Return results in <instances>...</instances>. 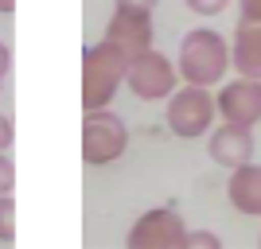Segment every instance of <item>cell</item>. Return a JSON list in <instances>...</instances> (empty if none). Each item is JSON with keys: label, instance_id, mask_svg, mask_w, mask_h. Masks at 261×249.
<instances>
[{"label": "cell", "instance_id": "obj_13", "mask_svg": "<svg viewBox=\"0 0 261 249\" xmlns=\"http://www.w3.org/2000/svg\"><path fill=\"white\" fill-rule=\"evenodd\" d=\"M12 191H16V163L8 152H0V195H12Z\"/></svg>", "mask_w": 261, "mask_h": 249}, {"label": "cell", "instance_id": "obj_16", "mask_svg": "<svg viewBox=\"0 0 261 249\" xmlns=\"http://www.w3.org/2000/svg\"><path fill=\"white\" fill-rule=\"evenodd\" d=\"M12 141H16V121L8 113H0V152H8Z\"/></svg>", "mask_w": 261, "mask_h": 249}, {"label": "cell", "instance_id": "obj_11", "mask_svg": "<svg viewBox=\"0 0 261 249\" xmlns=\"http://www.w3.org/2000/svg\"><path fill=\"white\" fill-rule=\"evenodd\" d=\"M230 70L242 78H261V23L242 20L230 39Z\"/></svg>", "mask_w": 261, "mask_h": 249}, {"label": "cell", "instance_id": "obj_3", "mask_svg": "<svg viewBox=\"0 0 261 249\" xmlns=\"http://www.w3.org/2000/svg\"><path fill=\"white\" fill-rule=\"evenodd\" d=\"M215 117H218V105H215V94L207 86H184L172 90V98H168V109H164V121H168V129L172 136L179 141H199V136H207L215 129Z\"/></svg>", "mask_w": 261, "mask_h": 249}, {"label": "cell", "instance_id": "obj_7", "mask_svg": "<svg viewBox=\"0 0 261 249\" xmlns=\"http://www.w3.org/2000/svg\"><path fill=\"white\" fill-rule=\"evenodd\" d=\"M218 117L230 121V125H261V78H234V82H222L215 94Z\"/></svg>", "mask_w": 261, "mask_h": 249}, {"label": "cell", "instance_id": "obj_8", "mask_svg": "<svg viewBox=\"0 0 261 249\" xmlns=\"http://www.w3.org/2000/svg\"><path fill=\"white\" fill-rule=\"evenodd\" d=\"M106 39L117 43L129 59L148 51L152 47V12H133V8H121L117 4L109 23H106Z\"/></svg>", "mask_w": 261, "mask_h": 249}, {"label": "cell", "instance_id": "obj_6", "mask_svg": "<svg viewBox=\"0 0 261 249\" xmlns=\"http://www.w3.org/2000/svg\"><path fill=\"white\" fill-rule=\"evenodd\" d=\"M129 249H187V226L175 206H152L129 230Z\"/></svg>", "mask_w": 261, "mask_h": 249}, {"label": "cell", "instance_id": "obj_20", "mask_svg": "<svg viewBox=\"0 0 261 249\" xmlns=\"http://www.w3.org/2000/svg\"><path fill=\"white\" fill-rule=\"evenodd\" d=\"M16 12V0H0V16H12Z\"/></svg>", "mask_w": 261, "mask_h": 249}, {"label": "cell", "instance_id": "obj_5", "mask_svg": "<svg viewBox=\"0 0 261 249\" xmlns=\"http://www.w3.org/2000/svg\"><path fill=\"white\" fill-rule=\"evenodd\" d=\"M125 86L137 101H168L172 90L179 86V70L164 51H141L129 59V70H125Z\"/></svg>", "mask_w": 261, "mask_h": 249}, {"label": "cell", "instance_id": "obj_22", "mask_svg": "<svg viewBox=\"0 0 261 249\" xmlns=\"http://www.w3.org/2000/svg\"><path fill=\"white\" fill-rule=\"evenodd\" d=\"M257 241H261V238H257Z\"/></svg>", "mask_w": 261, "mask_h": 249}, {"label": "cell", "instance_id": "obj_9", "mask_svg": "<svg viewBox=\"0 0 261 249\" xmlns=\"http://www.w3.org/2000/svg\"><path fill=\"white\" fill-rule=\"evenodd\" d=\"M207 156L218 168H230V172L242 168V163H250L253 160V129L222 121L218 129L207 132Z\"/></svg>", "mask_w": 261, "mask_h": 249}, {"label": "cell", "instance_id": "obj_18", "mask_svg": "<svg viewBox=\"0 0 261 249\" xmlns=\"http://www.w3.org/2000/svg\"><path fill=\"white\" fill-rule=\"evenodd\" d=\"M121 8H133V12H156L160 0H117Z\"/></svg>", "mask_w": 261, "mask_h": 249}, {"label": "cell", "instance_id": "obj_21", "mask_svg": "<svg viewBox=\"0 0 261 249\" xmlns=\"http://www.w3.org/2000/svg\"><path fill=\"white\" fill-rule=\"evenodd\" d=\"M0 90H4V82H0Z\"/></svg>", "mask_w": 261, "mask_h": 249}, {"label": "cell", "instance_id": "obj_10", "mask_svg": "<svg viewBox=\"0 0 261 249\" xmlns=\"http://www.w3.org/2000/svg\"><path fill=\"white\" fill-rule=\"evenodd\" d=\"M226 195L230 206L246 218H261V163H242L230 172V183H226Z\"/></svg>", "mask_w": 261, "mask_h": 249}, {"label": "cell", "instance_id": "obj_4", "mask_svg": "<svg viewBox=\"0 0 261 249\" xmlns=\"http://www.w3.org/2000/svg\"><path fill=\"white\" fill-rule=\"evenodd\" d=\"M129 148V125L113 113V109H86L82 117V160L90 168H106L121 160Z\"/></svg>", "mask_w": 261, "mask_h": 249}, {"label": "cell", "instance_id": "obj_17", "mask_svg": "<svg viewBox=\"0 0 261 249\" xmlns=\"http://www.w3.org/2000/svg\"><path fill=\"white\" fill-rule=\"evenodd\" d=\"M238 12H242V20L261 23V0H238Z\"/></svg>", "mask_w": 261, "mask_h": 249}, {"label": "cell", "instance_id": "obj_1", "mask_svg": "<svg viewBox=\"0 0 261 249\" xmlns=\"http://www.w3.org/2000/svg\"><path fill=\"white\" fill-rule=\"evenodd\" d=\"M175 70L184 82L191 86H222L230 70V43L226 35L215 32V27H191V32L179 39V54H175Z\"/></svg>", "mask_w": 261, "mask_h": 249}, {"label": "cell", "instance_id": "obj_2", "mask_svg": "<svg viewBox=\"0 0 261 249\" xmlns=\"http://www.w3.org/2000/svg\"><path fill=\"white\" fill-rule=\"evenodd\" d=\"M125 70H129V54L117 43H90L82 51V109H106L125 86Z\"/></svg>", "mask_w": 261, "mask_h": 249}, {"label": "cell", "instance_id": "obj_15", "mask_svg": "<svg viewBox=\"0 0 261 249\" xmlns=\"http://www.w3.org/2000/svg\"><path fill=\"white\" fill-rule=\"evenodd\" d=\"M184 4L195 12V16H218V12H226L230 0H184Z\"/></svg>", "mask_w": 261, "mask_h": 249}, {"label": "cell", "instance_id": "obj_12", "mask_svg": "<svg viewBox=\"0 0 261 249\" xmlns=\"http://www.w3.org/2000/svg\"><path fill=\"white\" fill-rule=\"evenodd\" d=\"M16 238V199L0 195V241Z\"/></svg>", "mask_w": 261, "mask_h": 249}, {"label": "cell", "instance_id": "obj_19", "mask_svg": "<svg viewBox=\"0 0 261 249\" xmlns=\"http://www.w3.org/2000/svg\"><path fill=\"white\" fill-rule=\"evenodd\" d=\"M8 66H12V51H8V43L0 39V82L8 78Z\"/></svg>", "mask_w": 261, "mask_h": 249}, {"label": "cell", "instance_id": "obj_14", "mask_svg": "<svg viewBox=\"0 0 261 249\" xmlns=\"http://www.w3.org/2000/svg\"><path fill=\"white\" fill-rule=\"evenodd\" d=\"M218 249L222 241H218V234H211V230H187V249Z\"/></svg>", "mask_w": 261, "mask_h": 249}]
</instances>
